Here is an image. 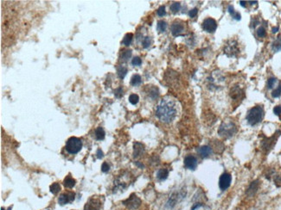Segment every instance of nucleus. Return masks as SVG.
<instances>
[{
  "mask_svg": "<svg viewBox=\"0 0 281 210\" xmlns=\"http://www.w3.org/2000/svg\"><path fill=\"white\" fill-rule=\"evenodd\" d=\"M198 153L202 158H208L212 153V148L209 146H202L198 149Z\"/></svg>",
  "mask_w": 281,
  "mask_h": 210,
  "instance_id": "nucleus-16",
  "label": "nucleus"
},
{
  "mask_svg": "<svg viewBox=\"0 0 281 210\" xmlns=\"http://www.w3.org/2000/svg\"><path fill=\"white\" fill-rule=\"evenodd\" d=\"M114 95H115V97H116L117 98H120V97H122V96H123V89H122L121 87L117 88V89L114 91Z\"/></svg>",
  "mask_w": 281,
  "mask_h": 210,
  "instance_id": "nucleus-38",
  "label": "nucleus"
},
{
  "mask_svg": "<svg viewBox=\"0 0 281 210\" xmlns=\"http://www.w3.org/2000/svg\"><path fill=\"white\" fill-rule=\"evenodd\" d=\"M180 9H181V3H178V2H175L170 5V10L174 14L177 13L180 10Z\"/></svg>",
  "mask_w": 281,
  "mask_h": 210,
  "instance_id": "nucleus-30",
  "label": "nucleus"
},
{
  "mask_svg": "<svg viewBox=\"0 0 281 210\" xmlns=\"http://www.w3.org/2000/svg\"><path fill=\"white\" fill-rule=\"evenodd\" d=\"M276 82H277V78H273V77L269 78H268V80H267V88H268V89H272V88H273V86L275 85Z\"/></svg>",
  "mask_w": 281,
  "mask_h": 210,
  "instance_id": "nucleus-34",
  "label": "nucleus"
},
{
  "mask_svg": "<svg viewBox=\"0 0 281 210\" xmlns=\"http://www.w3.org/2000/svg\"><path fill=\"white\" fill-rule=\"evenodd\" d=\"M139 101V97L138 95L136 94H132L130 97H129V102L132 104V105H136Z\"/></svg>",
  "mask_w": 281,
  "mask_h": 210,
  "instance_id": "nucleus-33",
  "label": "nucleus"
},
{
  "mask_svg": "<svg viewBox=\"0 0 281 210\" xmlns=\"http://www.w3.org/2000/svg\"><path fill=\"white\" fill-rule=\"evenodd\" d=\"M202 203H196V204H195L194 206H193V208L191 209V210H195L196 209H197V208H199V207H202Z\"/></svg>",
  "mask_w": 281,
  "mask_h": 210,
  "instance_id": "nucleus-46",
  "label": "nucleus"
},
{
  "mask_svg": "<svg viewBox=\"0 0 281 210\" xmlns=\"http://www.w3.org/2000/svg\"><path fill=\"white\" fill-rule=\"evenodd\" d=\"M132 56V50H124L120 54V60L123 62L128 61V59Z\"/></svg>",
  "mask_w": 281,
  "mask_h": 210,
  "instance_id": "nucleus-24",
  "label": "nucleus"
},
{
  "mask_svg": "<svg viewBox=\"0 0 281 210\" xmlns=\"http://www.w3.org/2000/svg\"><path fill=\"white\" fill-rule=\"evenodd\" d=\"M224 52L228 57H234L240 53V48L238 43L234 40L228 41L224 46Z\"/></svg>",
  "mask_w": 281,
  "mask_h": 210,
  "instance_id": "nucleus-5",
  "label": "nucleus"
},
{
  "mask_svg": "<svg viewBox=\"0 0 281 210\" xmlns=\"http://www.w3.org/2000/svg\"><path fill=\"white\" fill-rule=\"evenodd\" d=\"M232 16H233V19H235V20H237V21H240V20L241 19V16H240V13H238V12H235Z\"/></svg>",
  "mask_w": 281,
  "mask_h": 210,
  "instance_id": "nucleus-43",
  "label": "nucleus"
},
{
  "mask_svg": "<svg viewBox=\"0 0 281 210\" xmlns=\"http://www.w3.org/2000/svg\"><path fill=\"white\" fill-rule=\"evenodd\" d=\"M243 95V91L239 87V86H233L231 91H230V96L232 97L233 100H237V99H240L241 96Z\"/></svg>",
  "mask_w": 281,
  "mask_h": 210,
  "instance_id": "nucleus-15",
  "label": "nucleus"
},
{
  "mask_svg": "<svg viewBox=\"0 0 281 210\" xmlns=\"http://www.w3.org/2000/svg\"><path fill=\"white\" fill-rule=\"evenodd\" d=\"M157 13H158V15L159 16H165V15H166L165 7L164 5L160 6V7H159V8L158 9V10H157Z\"/></svg>",
  "mask_w": 281,
  "mask_h": 210,
  "instance_id": "nucleus-37",
  "label": "nucleus"
},
{
  "mask_svg": "<svg viewBox=\"0 0 281 210\" xmlns=\"http://www.w3.org/2000/svg\"><path fill=\"white\" fill-rule=\"evenodd\" d=\"M274 182H275V184L279 187L281 185V177L280 176H276L274 177Z\"/></svg>",
  "mask_w": 281,
  "mask_h": 210,
  "instance_id": "nucleus-42",
  "label": "nucleus"
},
{
  "mask_svg": "<svg viewBox=\"0 0 281 210\" xmlns=\"http://www.w3.org/2000/svg\"><path fill=\"white\" fill-rule=\"evenodd\" d=\"M123 204L125 205L129 209H136L141 204V200L134 194L131 195L128 199L123 202Z\"/></svg>",
  "mask_w": 281,
  "mask_h": 210,
  "instance_id": "nucleus-6",
  "label": "nucleus"
},
{
  "mask_svg": "<svg viewBox=\"0 0 281 210\" xmlns=\"http://www.w3.org/2000/svg\"><path fill=\"white\" fill-rule=\"evenodd\" d=\"M156 116L165 123L172 122L177 115L178 107L176 101L171 97H164L156 108Z\"/></svg>",
  "mask_w": 281,
  "mask_h": 210,
  "instance_id": "nucleus-1",
  "label": "nucleus"
},
{
  "mask_svg": "<svg viewBox=\"0 0 281 210\" xmlns=\"http://www.w3.org/2000/svg\"><path fill=\"white\" fill-rule=\"evenodd\" d=\"M50 192L53 195H57L60 192V190H61V185L58 183H52L50 185Z\"/></svg>",
  "mask_w": 281,
  "mask_h": 210,
  "instance_id": "nucleus-27",
  "label": "nucleus"
},
{
  "mask_svg": "<svg viewBox=\"0 0 281 210\" xmlns=\"http://www.w3.org/2000/svg\"><path fill=\"white\" fill-rule=\"evenodd\" d=\"M101 207V202L98 198H91L85 205V210H100Z\"/></svg>",
  "mask_w": 281,
  "mask_h": 210,
  "instance_id": "nucleus-12",
  "label": "nucleus"
},
{
  "mask_svg": "<svg viewBox=\"0 0 281 210\" xmlns=\"http://www.w3.org/2000/svg\"><path fill=\"white\" fill-rule=\"evenodd\" d=\"M96 155H97L98 158H103V156H104V153L101 151V149H98L97 150V153H96Z\"/></svg>",
  "mask_w": 281,
  "mask_h": 210,
  "instance_id": "nucleus-45",
  "label": "nucleus"
},
{
  "mask_svg": "<svg viewBox=\"0 0 281 210\" xmlns=\"http://www.w3.org/2000/svg\"><path fill=\"white\" fill-rule=\"evenodd\" d=\"M169 176V170L167 169H160L157 173V177L160 181L165 180Z\"/></svg>",
  "mask_w": 281,
  "mask_h": 210,
  "instance_id": "nucleus-19",
  "label": "nucleus"
},
{
  "mask_svg": "<svg viewBox=\"0 0 281 210\" xmlns=\"http://www.w3.org/2000/svg\"><path fill=\"white\" fill-rule=\"evenodd\" d=\"M197 158L193 155H188L184 158V166L189 170H196L197 167Z\"/></svg>",
  "mask_w": 281,
  "mask_h": 210,
  "instance_id": "nucleus-11",
  "label": "nucleus"
},
{
  "mask_svg": "<svg viewBox=\"0 0 281 210\" xmlns=\"http://www.w3.org/2000/svg\"><path fill=\"white\" fill-rule=\"evenodd\" d=\"M276 140H277L276 135H274V136H273V137H271V138H269V139L265 140L262 142V147H263V148H264V149H266V150H269V149H271V148H272V147L273 146V144L276 142Z\"/></svg>",
  "mask_w": 281,
  "mask_h": 210,
  "instance_id": "nucleus-17",
  "label": "nucleus"
},
{
  "mask_svg": "<svg viewBox=\"0 0 281 210\" xmlns=\"http://www.w3.org/2000/svg\"><path fill=\"white\" fill-rule=\"evenodd\" d=\"M141 82H142V79L140 75L138 74H134L131 78V85L132 86H138L141 84Z\"/></svg>",
  "mask_w": 281,
  "mask_h": 210,
  "instance_id": "nucleus-22",
  "label": "nucleus"
},
{
  "mask_svg": "<svg viewBox=\"0 0 281 210\" xmlns=\"http://www.w3.org/2000/svg\"><path fill=\"white\" fill-rule=\"evenodd\" d=\"M197 13H198V9L197 8H194V9H192L191 10H189V16H190V17H195L196 15H197Z\"/></svg>",
  "mask_w": 281,
  "mask_h": 210,
  "instance_id": "nucleus-40",
  "label": "nucleus"
},
{
  "mask_svg": "<svg viewBox=\"0 0 281 210\" xmlns=\"http://www.w3.org/2000/svg\"><path fill=\"white\" fill-rule=\"evenodd\" d=\"M249 3H250V4H255V3H257L258 2H257V1H249Z\"/></svg>",
  "mask_w": 281,
  "mask_h": 210,
  "instance_id": "nucleus-49",
  "label": "nucleus"
},
{
  "mask_svg": "<svg viewBox=\"0 0 281 210\" xmlns=\"http://www.w3.org/2000/svg\"><path fill=\"white\" fill-rule=\"evenodd\" d=\"M76 183V181L70 176H67L65 177V179L63 180V185L65 186V188H68V189H72Z\"/></svg>",
  "mask_w": 281,
  "mask_h": 210,
  "instance_id": "nucleus-18",
  "label": "nucleus"
},
{
  "mask_svg": "<svg viewBox=\"0 0 281 210\" xmlns=\"http://www.w3.org/2000/svg\"><path fill=\"white\" fill-rule=\"evenodd\" d=\"M259 185H260V182L259 180H255L253 181L248 187L247 190V195L248 196H253L256 192L258 191V189H259Z\"/></svg>",
  "mask_w": 281,
  "mask_h": 210,
  "instance_id": "nucleus-14",
  "label": "nucleus"
},
{
  "mask_svg": "<svg viewBox=\"0 0 281 210\" xmlns=\"http://www.w3.org/2000/svg\"><path fill=\"white\" fill-rule=\"evenodd\" d=\"M279 27H273V29H272V32L273 33V34H276L278 31H279Z\"/></svg>",
  "mask_w": 281,
  "mask_h": 210,
  "instance_id": "nucleus-47",
  "label": "nucleus"
},
{
  "mask_svg": "<svg viewBox=\"0 0 281 210\" xmlns=\"http://www.w3.org/2000/svg\"><path fill=\"white\" fill-rule=\"evenodd\" d=\"M272 96H273V97H274V98H277V97H280L281 96V82H280V84L279 85V86H278V88L276 89V90H274L273 91V93H272Z\"/></svg>",
  "mask_w": 281,
  "mask_h": 210,
  "instance_id": "nucleus-35",
  "label": "nucleus"
},
{
  "mask_svg": "<svg viewBox=\"0 0 281 210\" xmlns=\"http://www.w3.org/2000/svg\"><path fill=\"white\" fill-rule=\"evenodd\" d=\"M117 73H118V78H121V79H123V78L125 77V75L127 74V68H126L125 66L121 65V66H119V67L118 68Z\"/></svg>",
  "mask_w": 281,
  "mask_h": 210,
  "instance_id": "nucleus-26",
  "label": "nucleus"
},
{
  "mask_svg": "<svg viewBox=\"0 0 281 210\" xmlns=\"http://www.w3.org/2000/svg\"><path fill=\"white\" fill-rule=\"evenodd\" d=\"M273 52H279L281 50V36H278L272 45Z\"/></svg>",
  "mask_w": 281,
  "mask_h": 210,
  "instance_id": "nucleus-21",
  "label": "nucleus"
},
{
  "mask_svg": "<svg viewBox=\"0 0 281 210\" xmlns=\"http://www.w3.org/2000/svg\"><path fill=\"white\" fill-rule=\"evenodd\" d=\"M132 64L134 66H139L142 64V59L139 57H134L132 60Z\"/></svg>",
  "mask_w": 281,
  "mask_h": 210,
  "instance_id": "nucleus-36",
  "label": "nucleus"
},
{
  "mask_svg": "<svg viewBox=\"0 0 281 210\" xmlns=\"http://www.w3.org/2000/svg\"><path fill=\"white\" fill-rule=\"evenodd\" d=\"M152 39L149 36L145 37L142 41V45L144 48H148L152 45Z\"/></svg>",
  "mask_w": 281,
  "mask_h": 210,
  "instance_id": "nucleus-31",
  "label": "nucleus"
},
{
  "mask_svg": "<svg viewBox=\"0 0 281 210\" xmlns=\"http://www.w3.org/2000/svg\"><path fill=\"white\" fill-rule=\"evenodd\" d=\"M237 132V126L236 124L229 120H226L224 121L219 129H218V134H220V136L226 138V139H229L231 137H233Z\"/></svg>",
  "mask_w": 281,
  "mask_h": 210,
  "instance_id": "nucleus-3",
  "label": "nucleus"
},
{
  "mask_svg": "<svg viewBox=\"0 0 281 210\" xmlns=\"http://www.w3.org/2000/svg\"><path fill=\"white\" fill-rule=\"evenodd\" d=\"M149 96L152 99L158 98V97L159 96V91H158V89L156 88V87H152L151 90L149 91Z\"/></svg>",
  "mask_w": 281,
  "mask_h": 210,
  "instance_id": "nucleus-28",
  "label": "nucleus"
},
{
  "mask_svg": "<svg viewBox=\"0 0 281 210\" xmlns=\"http://www.w3.org/2000/svg\"><path fill=\"white\" fill-rule=\"evenodd\" d=\"M109 170H110V166H109V164H108L107 162H104V163L102 164V165H101V170H102L103 172H107V171H109Z\"/></svg>",
  "mask_w": 281,
  "mask_h": 210,
  "instance_id": "nucleus-39",
  "label": "nucleus"
},
{
  "mask_svg": "<svg viewBox=\"0 0 281 210\" xmlns=\"http://www.w3.org/2000/svg\"><path fill=\"white\" fill-rule=\"evenodd\" d=\"M265 116V110L262 106L257 105L252 108L247 115V120L249 125L251 126H255L261 122Z\"/></svg>",
  "mask_w": 281,
  "mask_h": 210,
  "instance_id": "nucleus-2",
  "label": "nucleus"
},
{
  "mask_svg": "<svg viewBox=\"0 0 281 210\" xmlns=\"http://www.w3.org/2000/svg\"><path fill=\"white\" fill-rule=\"evenodd\" d=\"M256 34H257V35H258L260 38H264V37H266V35H267L266 29H265L264 27H260V28L257 29Z\"/></svg>",
  "mask_w": 281,
  "mask_h": 210,
  "instance_id": "nucleus-32",
  "label": "nucleus"
},
{
  "mask_svg": "<svg viewBox=\"0 0 281 210\" xmlns=\"http://www.w3.org/2000/svg\"><path fill=\"white\" fill-rule=\"evenodd\" d=\"M240 5H241L242 7H244V8H245V7H246V3H247V2H246V1H240Z\"/></svg>",
  "mask_w": 281,
  "mask_h": 210,
  "instance_id": "nucleus-48",
  "label": "nucleus"
},
{
  "mask_svg": "<svg viewBox=\"0 0 281 210\" xmlns=\"http://www.w3.org/2000/svg\"><path fill=\"white\" fill-rule=\"evenodd\" d=\"M227 11L229 12V14L231 15V16H233L234 13H235V11H234V9H233V7L232 6V5H229L228 7H227Z\"/></svg>",
  "mask_w": 281,
  "mask_h": 210,
  "instance_id": "nucleus-44",
  "label": "nucleus"
},
{
  "mask_svg": "<svg viewBox=\"0 0 281 210\" xmlns=\"http://www.w3.org/2000/svg\"><path fill=\"white\" fill-rule=\"evenodd\" d=\"M177 199H178V195L177 194H173L170 197H169V201H168V207H169V208H172V207H174L175 205H176V202H177Z\"/></svg>",
  "mask_w": 281,
  "mask_h": 210,
  "instance_id": "nucleus-29",
  "label": "nucleus"
},
{
  "mask_svg": "<svg viewBox=\"0 0 281 210\" xmlns=\"http://www.w3.org/2000/svg\"><path fill=\"white\" fill-rule=\"evenodd\" d=\"M145 153V147L139 142H136L133 145V157L138 158L142 156Z\"/></svg>",
  "mask_w": 281,
  "mask_h": 210,
  "instance_id": "nucleus-13",
  "label": "nucleus"
},
{
  "mask_svg": "<svg viewBox=\"0 0 281 210\" xmlns=\"http://www.w3.org/2000/svg\"><path fill=\"white\" fill-rule=\"evenodd\" d=\"M74 196H75V194L74 192H70V191L65 192L59 196L58 202L61 205H65V204L70 203L74 200Z\"/></svg>",
  "mask_w": 281,
  "mask_h": 210,
  "instance_id": "nucleus-9",
  "label": "nucleus"
},
{
  "mask_svg": "<svg viewBox=\"0 0 281 210\" xmlns=\"http://www.w3.org/2000/svg\"><path fill=\"white\" fill-rule=\"evenodd\" d=\"M105 131L101 127H99L95 129V137L98 140H102L105 139Z\"/></svg>",
  "mask_w": 281,
  "mask_h": 210,
  "instance_id": "nucleus-20",
  "label": "nucleus"
},
{
  "mask_svg": "<svg viewBox=\"0 0 281 210\" xmlns=\"http://www.w3.org/2000/svg\"><path fill=\"white\" fill-rule=\"evenodd\" d=\"M157 29L160 33H164L167 29V22L165 21H164V20L158 21V24H157Z\"/></svg>",
  "mask_w": 281,
  "mask_h": 210,
  "instance_id": "nucleus-25",
  "label": "nucleus"
},
{
  "mask_svg": "<svg viewBox=\"0 0 281 210\" xmlns=\"http://www.w3.org/2000/svg\"><path fill=\"white\" fill-rule=\"evenodd\" d=\"M273 112L276 115H281V106H276L273 108Z\"/></svg>",
  "mask_w": 281,
  "mask_h": 210,
  "instance_id": "nucleus-41",
  "label": "nucleus"
},
{
  "mask_svg": "<svg viewBox=\"0 0 281 210\" xmlns=\"http://www.w3.org/2000/svg\"><path fill=\"white\" fill-rule=\"evenodd\" d=\"M232 182V177L229 173L225 172L222 174L219 179V187L222 190H226L227 188H229Z\"/></svg>",
  "mask_w": 281,
  "mask_h": 210,
  "instance_id": "nucleus-8",
  "label": "nucleus"
},
{
  "mask_svg": "<svg viewBox=\"0 0 281 210\" xmlns=\"http://www.w3.org/2000/svg\"><path fill=\"white\" fill-rule=\"evenodd\" d=\"M81 147H82V141L81 139L77 137H70L67 140L66 146H65L66 151L70 154L78 153L81 150Z\"/></svg>",
  "mask_w": 281,
  "mask_h": 210,
  "instance_id": "nucleus-4",
  "label": "nucleus"
},
{
  "mask_svg": "<svg viewBox=\"0 0 281 210\" xmlns=\"http://www.w3.org/2000/svg\"><path fill=\"white\" fill-rule=\"evenodd\" d=\"M170 30H171V34L174 36L181 35L184 32V25H183V22H178V21H176V22H174L172 23L171 28H170Z\"/></svg>",
  "mask_w": 281,
  "mask_h": 210,
  "instance_id": "nucleus-10",
  "label": "nucleus"
},
{
  "mask_svg": "<svg viewBox=\"0 0 281 210\" xmlns=\"http://www.w3.org/2000/svg\"><path fill=\"white\" fill-rule=\"evenodd\" d=\"M1 210H5V209H4L3 208H1Z\"/></svg>",
  "mask_w": 281,
  "mask_h": 210,
  "instance_id": "nucleus-50",
  "label": "nucleus"
},
{
  "mask_svg": "<svg viewBox=\"0 0 281 210\" xmlns=\"http://www.w3.org/2000/svg\"><path fill=\"white\" fill-rule=\"evenodd\" d=\"M217 28V22L213 18H206L202 22V29L204 31L208 33H214L216 30Z\"/></svg>",
  "mask_w": 281,
  "mask_h": 210,
  "instance_id": "nucleus-7",
  "label": "nucleus"
},
{
  "mask_svg": "<svg viewBox=\"0 0 281 210\" xmlns=\"http://www.w3.org/2000/svg\"><path fill=\"white\" fill-rule=\"evenodd\" d=\"M132 39H133V35H132V33H127V34L124 36V39H123L122 43H123L125 46L128 47V46H130V45H131V43H132Z\"/></svg>",
  "mask_w": 281,
  "mask_h": 210,
  "instance_id": "nucleus-23",
  "label": "nucleus"
}]
</instances>
